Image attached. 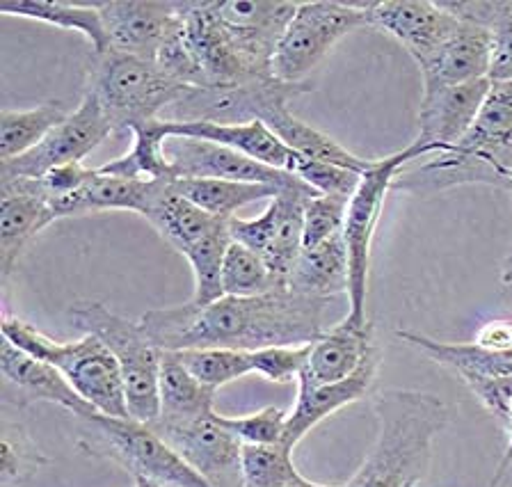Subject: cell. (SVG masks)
<instances>
[{
  "instance_id": "cell-1",
  "label": "cell",
  "mask_w": 512,
  "mask_h": 487,
  "mask_svg": "<svg viewBox=\"0 0 512 487\" xmlns=\"http://www.w3.org/2000/svg\"><path fill=\"white\" fill-rule=\"evenodd\" d=\"M330 300L307 298L277 289L252 298H224L206 307L183 305L151 309L140 316L142 330L160 350L229 348L261 350L272 346H309L325 332Z\"/></svg>"
},
{
  "instance_id": "cell-2",
  "label": "cell",
  "mask_w": 512,
  "mask_h": 487,
  "mask_svg": "<svg viewBox=\"0 0 512 487\" xmlns=\"http://www.w3.org/2000/svg\"><path fill=\"white\" fill-rule=\"evenodd\" d=\"M373 412L375 444L343 487H419L451 414L446 403L430 391L394 387L373 396Z\"/></svg>"
},
{
  "instance_id": "cell-3",
  "label": "cell",
  "mask_w": 512,
  "mask_h": 487,
  "mask_svg": "<svg viewBox=\"0 0 512 487\" xmlns=\"http://www.w3.org/2000/svg\"><path fill=\"white\" fill-rule=\"evenodd\" d=\"M512 170V81L492 83L474 126L458 147L405 167L394 181L398 193L426 197L485 183L508 188Z\"/></svg>"
},
{
  "instance_id": "cell-4",
  "label": "cell",
  "mask_w": 512,
  "mask_h": 487,
  "mask_svg": "<svg viewBox=\"0 0 512 487\" xmlns=\"http://www.w3.org/2000/svg\"><path fill=\"white\" fill-rule=\"evenodd\" d=\"M188 87L158 62L119 51L94 53L87 74V90L96 94L117 138H126L135 126L163 117Z\"/></svg>"
},
{
  "instance_id": "cell-5",
  "label": "cell",
  "mask_w": 512,
  "mask_h": 487,
  "mask_svg": "<svg viewBox=\"0 0 512 487\" xmlns=\"http://www.w3.org/2000/svg\"><path fill=\"white\" fill-rule=\"evenodd\" d=\"M435 156V149L419 138L412 140L405 149L396 154L375 158L371 167L362 174V181L350 197L346 225H343V243L348 250V318L355 323H368L366 300H368V273H371V247L378 229L380 215L387 202V195L394 190L398 174L423 158Z\"/></svg>"
},
{
  "instance_id": "cell-6",
  "label": "cell",
  "mask_w": 512,
  "mask_h": 487,
  "mask_svg": "<svg viewBox=\"0 0 512 487\" xmlns=\"http://www.w3.org/2000/svg\"><path fill=\"white\" fill-rule=\"evenodd\" d=\"M69 316L78 330L99 337L115 355L119 369H122L131 419L154 423L160 417L158 385L163 350L147 337L140 321H128L96 300L76 302L69 309Z\"/></svg>"
},
{
  "instance_id": "cell-7",
  "label": "cell",
  "mask_w": 512,
  "mask_h": 487,
  "mask_svg": "<svg viewBox=\"0 0 512 487\" xmlns=\"http://www.w3.org/2000/svg\"><path fill=\"white\" fill-rule=\"evenodd\" d=\"M80 421L85 437L78 439V449L87 455L110 460L131 471V476L154 478L167 487H213L149 423L106 414H94Z\"/></svg>"
},
{
  "instance_id": "cell-8",
  "label": "cell",
  "mask_w": 512,
  "mask_h": 487,
  "mask_svg": "<svg viewBox=\"0 0 512 487\" xmlns=\"http://www.w3.org/2000/svg\"><path fill=\"white\" fill-rule=\"evenodd\" d=\"M371 3L304 0L277 46L272 76L282 83H304L343 37L371 28Z\"/></svg>"
},
{
  "instance_id": "cell-9",
  "label": "cell",
  "mask_w": 512,
  "mask_h": 487,
  "mask_svg": "<svg viewBox=\"0 0 512 487\" xmlns=\"http://www.w3.org/2000/svg\"><path fill=\"white\" fill-rule=\"evenodd\" d=\"M307 92L311 85L282 83L275 76L236 85L188 87L186 94L165 110L163 119L179 124H268L279 110L288 108V101Z\"/></svg>"
},
{
  "instance_id": "cell-10",
  "label": "cell",
  "mask_w": 512,
  "mask_h": 487,
  "mask_svg": "<svg viewBox=\"0 0 512 487\" xmlns=\"http://www.w3.org/2000/svg\"><path fill=\"white\" fill-rule=\"evenodd\" d=\"M30 353L35 359L53 364L99 414L131 419L122 369L99 337L83 334L76 341H58L42 332L32 339Z\"/></svg>"
},
{
  "instance_id": "cell-11",
  "label": "cell",
  "mask_w": 512,
  "mask_h": 487,
  "mask_svg": "<svg viewBox=\"0 0 512 487\" xmlns=\"http://www.w3.org/2000/svg\"><path fill=\"white\" fill-rule=\"evenodd\" d=\"M396 337L458 375L476 401L508 428L512 414V353H494L476 341H439L412 330H396Z\"/></svg>"
},
{
  "instance_id": "cell-12",
  "label": "cell",
  "mask_w": 512,
  "mask_h": 487,
  "mask_svg": "<svg viewBox=\"0 0 512 487\" xmlns=\"http://www.w3.org/2000/svg\"><path fill=\"white\" fill-rule=\"evenodd\" d=\"M112 135V126L103 113L96 94L85 90L78 108L60 126L46 135L28 154L0 161V179L26 177L42 179L55 167L83 163L92 151L99 149Z\"/></svg>"
},
{
  "instance_id": "cell-13",
  "label": "cell",
  "mask_w": 512,
  "mask_h": 487,
  "mask_svg": "<svg viewBox=\"0 0 512 487\" xmlns=\"http://www.w3.org/2000/svg\"><path fill=\"white\" fill-rule=\"evenodd\" d=\"M188 465L213 487H243V442L224 426L218 412L183 421L149 423Z\"/></svg>"
},
{
  "instance_id": "cell-14",
  "label": "cell",
  "mask_w": 512,
  "mask_h": 487,
  "mask_svg": "<svg viewBox=\"0 0 512 487\" xmlns=\"http://www.w3.org/2000/svg\"><path fill=\"white\" fill-rule=\"evenodd\" d=\"M300 3L291 0H215L236 55L250 78H272V58Z\"/></svg>"
},
{
  "instance_id": "cell-15",
  "label": "cell",
  "mask_w": 512,
  "mask_h": 487,
  "mask_svg": "<svg viewBox=\"0 0 512 487\" xmlns=\"http://www.w3.org/2000/svg\"><path fill=\"white\" fill-rule=\"evenodd\" d=\"M165 156L172 167L174 179H224L243 183H266L286 188L298 181V174L275 170L259 161H252L238 151L197 138H170L165 142Z\"/></svg>"
},
{
  "instance_id": "cell-16",
  "label": "cell",
  "mask_w": 512,
  "mask_h": 487,
  "mask_svg": "<svg viewBox=\"0 0 512 487\" xmlns=\"http://www.w3.org/2000/svg\"><path fill=\"white\" fill-rule=\"evenodd\" d=\"M460 26V17L432 0H373L371 28L389 35L423 65Z\"/></svg>"
},
{
  "instance_id": "cell-17",
  "label": "cell",
  "mask_w": 512,
  "mask_h": 487,
  "mask_svg": "<svg viewBox=\"0 0 512 487\" xmlns=\"http://www.w3.org/2000/svg\"><path fill=\"white\" fill-rule=\"evenodd\" d=\"M110 39V51L158 60L179 17V0H106L96 3Z\"/></svg>"
},
{
  "instance_id": "cell-18",
  "label": "cell",
  "mask_w": 512,
  "mask_h": 487,
  "mask_svg": "<svg viewBox=\"0 0 512 487\" xmlns=\"http://www.w3.org/2000/svg\"><path fill=\"white\" fill-rule=\"evenodd\" d=\"M55 215L42 179H0V273L12 275L16 261L39 231L53 225Z\"/></svg>"
},
{
  "instance_id": "cell-19",
  "label": "cell",
  "mask_w": 512,
  "mask_h": 487,
  "mask_svg": "<svg viewBox=\"0 0 512 487\" xmlns=\"http://www.w3.org/2000/svg\"><path fill=\"white\" fill-rule=\"evenodd\" d=\"M490 87V78H480L474 83L423 92L416 138L435 149V156L458 147L474 126Z\"/></svg>"
},
{
  "instance_id": "cell-20",
  "label": "cell",
  "mask_w": 512,
  "mask_h": 487,
  "mask_svg": "<svg viewBox=\"0 0 512 487\" xmlns=\"http://www.w3.org/2000/svg\"><path fill=\"white\" fill-rule=\"evenodd\" d=\"M492 51V30L460 17L455 33L419 67L423 92L490 78Z\"/></svg>"
},
{
  "instance_id": "cell-21",
  "label": "cell",
  "mask_w": 512,
  "mask_h": 487,
  "mask_svg": "<svg viewBox=\"0 0 512 487\" xmlns=\"http://www.w3.org/2000/svg\"><path fill=\"white\" fill-rule=\"evenodd\" d=\"M0 369H3L5 385L19 394L21 405L53 403L78 419H90L99 414L53 364L23 353L7 339H3V346H0Z\"/></svg>"
},
{
  "instance_id": "cell-22",
  "label": "cell",
  "mask_w": 512,
  "mask_h": 487,
  "mask_svg": "<svg viewBox=\"0 0 512 487\" xmlns=\"http://www.w3.org/2000/svg\"><path fill=\"white\" fill-rule=\"evenodd\" d=\"M380 369V350L375 348L368 355L366 362L359 366L357 373L341 382H332V385L323 387H298V401H295L293 410L288 412L286 430L282 444L295 451L304 437L314 430L320 421L332 417L343 407L362 401L364 396L371 394V389L378 380Z\"/></svg>"
},
{
  "instance_id": "cell-23",
  "label": "cell",
  "mask_w": 512,
  "mask_h": 487,
  "mask_svg": "<svg viewBox=\"0 0 512 487\" xmlns=\"http://www.w3.org/2000/svg\"><path fill=\"white\" fill-rule=\"evenodd\" d=\"M375 348L378 346L373 339V323H355L346 316L311 343L298 387H323L350 378Z\"/></svg>"
},
{
  "instance_id": "cell-24",
  "label": "cell",
  "mask_w": 512,
  "mask_h": 487,
  "mask_svg": "<svg viewBox=\"0 0 512 487\" xmlns=\"http://www.w3.org/2000/svg\"><path fill=\"white\" fill-rule=\"evenodd\" d=\"M142 218L158 231L167 245H172L181 257L202 243L208 234H213L222 222L218 215H211L199 209L186 197H181L172 186V179L154 181V190L147 206H144Z\"/></svg>"
},
{
  "instance_id": "cell-25",
  "label": "cell",
  "mask_w": 512,
  "mask_h": 487,
  "mask_svg": "<svg viewBox=\"0 0 512 487\" xmlns=\"http://www.w3.org/2000/svg\"><path fill=\"white\" fill-rule=\"evenodd\" d=\"M197 138L208 140L215 145H224L238 151L252 161H259L275 170L295 174L300 163V156L291 147H286L277 133L263 122L250 124H208V122H192L179 124L172 122V138Z\"/></svg>"
},
{
  "instance_id": "cell-26",
  "label": "cell",
  "mask_w": 512,
  "mask_h": 487,
  "mask_svg": "<svg viewBox=\"0 0 512 487\" xmlns=\"http://www.w3.org/2000/svg\"><path fill=\"white\" fill-rule=\"evenodd\" d=\"M348 279V250L343 234H336L316 247H302L286 286L307 298L332 300L336 295H348Z\"/></svg>"
},
{
  "instance_id": "cell-27",
  "label": "cell",
  "mask_w": 512,
  "mask_h": 487,
  "mask_svg": "<svg viewBox=\"0 0 512 487\" xmlns=\"http://www.w3.org/2000/svg\"><path fill=\"white\" fill-rule=\"evenodd\" d=\"M154 181H131L106 177L99 170H92V177L78 193L48 202L53 209L55 220L74 218V215L103 213V211H133L142 215L147 206Z\"/></svg>"
},
{
  "instance_id": "cell-28",
  "label": "cell",
  "mask_w": 512,
  "mask_h": 487,
  "mask_svg": "<svg viewBox=\"0 0 512 487\" xmlns=\"http://www.w3.org/2000/svg\"><path fill=\"white\" fill-rule=\"evenodd\" d=\"M3 17H19L46 23V26L80 33L90 42L92 51H110V39L103 26L101 12L96 3H67V0H0Z\"/></svg>"
},
{
  "instance_id": "cell-29",
  "label": "cell",
  "mask_w": 512,
  "mask_h": 487,
  "mask_svg": "<svg viewBox=\"0 0 512 487\" xmlns=\"http://www.w3.org/2000/svg\"><path fill=\"white\" fill-rule=\"evenodd\" d=\"M133 147L124 156L115 158L106 165L96 167L106 177L131 179V181H163L174 179L170 161L165 156V142L172 138L170 119H151L133 129Z\"/></svg>"
},
{
  "instance_id": "cell-30",
  "label": "cell",
  "mask_w": 512,
  "mask_h": 487,
  "mask_svg": "<svg viewBox=\"0 0 512 487\" xmlns=\"http://www.w3.org/2000/svg\"><path fill=\"white\" fill-rule=\"evenodd\" d=\"M160 417L156 421L195 419L215 410V389L188 371L179 353L163 350L160 362Z\"/></svg>"
},
{
  "instance_id": "cell-31",
  "label": "cell",
  "mask_w": 512,
  "mask_h": 487,
  "mask_svg": "<svg viewBox=\"0 0 512 487\" xmlns=\"http://www.w3.org/2000/svg\"><path fill=\"white\" fill-rule=\"evenodd\" d=\"M268 126L277 133V138L284 142L286 147H291L300 158L316 163H327L336 167H346L357 174H364L373 161L359 158L348 151L343 145H339L330 135L314 129V126L302 122L295 117L291 110H279V113L270 119Z\"/></svg>"
},
{
  "instance_id": "cell-32",
  "label": "cell",
  "mask_w": 512,
  "mask_h": 487,
  "mask_svg": "<svg viewBox=\"0 0 512 487\" xmlns=\"http://www.w3.org/2000/svg\"><path fill=\"white\" fill-rule=\"evenodd\" d=\"M172 186L181 197H186L199 209L231 220L245 206L263 202L279 193V188L266 183H243L224 179H172Z\"/></svg>"
},
{
  "instance_id": "cell-33",
  "label": "cell",
  "mask_w": 512,
  "mask_h": 487,
  "mask_svg": "<svg viewBox=\"0 0 512 487\" xmlns=\"http://www.w3.org/2000/svg\"><path fill=\"white\" fill-rule=\"evenodd\" d=\"M446 10L492 30V83L512 81V0H442Z\"/></svg>"
},
{
  "instance_id": "cell-34",
  "label": "cell",
  "mask_w": 512,
  "mask_h": 487,
  "mask_svg": "<svg viewBox=\"0 0 512 487\" xmlns=\"http://www.w3.org/2000/svg\"><path fill=\"white\" fill-rule=\"evenodd\" d=\"M69 117L62 101H46L30 110H3L0 115V161L28 154Z\"/></svg>"
},
{
  "instance_id": "cell-35",
  "label": "cell",
  "mask_w": 512,
  "mask_h": 487,
  "mask_svg": "<svg viewBox=\"0 0 512 487\" xmlns=\"http://www.w3.org/2000/svg\"><path fill=\"white\" fill-rule=\"evenodd\" d=\"M222 289L224 295L234 298H252L282 289L272 277L268 263L250 247L231 241L222 263Z\"/></svg>"
},
{
  "instance_id": "cell-36",
  "label": "cell",
  "mask_w": 512,
  "mask_h": 487,
  "mask_svg": "<svg viewBox=\"0 0 512 487\" xmlns=\"http://www.w3.org/2000/svg\"><path fill=\"white\" fill-rule=\"evenodd\" d=\"M240 469L243 487H288L302 478L284 444H245Z\"/></svg>"
},
{
  "instance_id": "cell-37",
  "label": "cell",
  "mask_w": 512,
  "mask_h": 487,
  "mask_svg": "<svg viewBox=\"0 0 512 487\" xmlns=\"http://www.w3.org/2000/svg\"><path fill=\"white\" fill-rule=\"evenodd\" d=\"M179 357L188 371L202 385L218 391L229 382L243 380L254 373L252 350H229V348H204V350H181Z\"/></svg>"
},
{
  "instance_id": "cell-38",
  "label": "cell",
  "mask_w": 512,
  "mask_h": 487,
  "mask_svg": "<svg viewBox=\"0 0 512 487\" xmlns=\"http://www.w3.org/2000/svg\"><path fill=\"white\" fill-rule=\"evenodd\" d=\"M48 465L46 455L32 444L26 430L16 423H5L3 428V460H0V485H21L32 471Z\"/></svg>"
},
{
  "instance_id": "cell-39",
  "label": "cell",
  "mask_w": 512,
  "mask_h": 487,
  "mask_svg": "<svg viewBox=\"0 0 512 487\" xmlns=\"http://www.w3.org/2000/svg\"><path fill=\"white\" fill-rule=\"evenodd\" d=\"M350 197L316 195L304 206V247H316L341 234L346 225Z\"/></svg>"
},
{
  "instance_id": "cell-40",
  "label": "cell",
  "mask_w": 512,
  "mask_h": 487,
  "mask_svg": "<svg viewBox=\"0 0 512 487\" xmlns=\"http://www.w3.org/2000/svg\"><path fill=\"white\" fill-rule=\"evenodd\" d=\"M311 353L309 346H272L252 350L254 373L259 378L275 382V385H288V382H298L304 371Z\"/></svg>"
},
{
  "instance_id": "cell-41",
  "label": "cell",
  "mask_w": 512,
  "mask_h": 487,
  "mask_svg": "<svg viewBox=\"0 0 512 487\" xmlns=\"http://www.w3.org/2000/svg\"><path fill=\"white\" fill-rule=\"evenodd\" d=\"M220 419L243 444H282L288 412L270 405L259 412L245 414V417H224L220 414Z\"/></svg>"
},
{
  "instance_id": "cell-42",
  "label": "cell",
  "mask_w": 512,
  "mask_h": 487,
  "mask_svg": "<svg viewBox=\"0 0 512 487\" xmlns=\"http://www.w3.org/2000/svg\"><path fill=\"white\" fill-rule=\"evenodd\" d=\"M295 174H298L304 183H309L316 193L339 195V197L355 195L359 181H362V174L346 170V167L307 161V158H300Z\"/></svg>"
},
{
  "instance_id": "cell-43",
  "label": "cell",
  "mask_w": 512,
  "mask_h": 487,
  "mask_svg": "<svg viewBox=\"0 0 512 487\" xmlns=\"http://www.w3.org/2000/svg\"><path fill=\"white\" fill-rule=\"evenodd\" d=\"M90 177H92V170L90 167H85L83 163H69L62 167H55V170L46 174V177H42L48 202H55V199L78 193Z\"/></svg>"
},
{
  "instance_id": "cell-44",
  "label": "cell",
  "mask_w": 512,
  "mask_h": 487,
  "mask_svg": "<svg viewBox=\"0 0 512 487\" xmlns=\"http://www.w3.org/2000/svg\"><path fill=\"white\" fill-rule=\"evenodd\" d=\"M474 341L494 353H512V321L499 318V321L485 323L476 332Z\"/></svg>"
},
{
  "instance_id": "cell-45",
  "label": "cell",
  "mask_w": 512,
  "mask_h": 487,
  "mask_svg": "<svg viewBox=\"0 0 512 487\" xmlns=\"http://www.w3.org/2000/svg\"><path fill=\"white\" fill-rule=\"evenodd\" d=\"M506 430H508V446H506V453H503L499 467H496V474L492 476V481H490V485H487V487H499L503 478H506L510 465H512V414H510V423H508Z\"/></svg>"
},
{
  "instance_id": "cell-46",
  "label": "cell",
  "mask_w": 512,
  "mask_h": 487,
  "mask_svg": "<svg viewBox=\"0 0 512 487\" xmlns=\"http://www.w3.org/2000/svg\"><path fill=\"white\" fill-rule=\"evenodd\" d=\"M506 190H510V193H512V170H510L508 188ZM501 282L506 284V286H512V243H510L508 257H506V261H503V266H501Z\"/></svg>"
},
{
  "instance_id": "cell-47",
  "label": "cell",
  "mask_w": 512,
  "mask_h": 487,
  "mask_svg": "<svg viewBox=\"0 0 512 487\" xmlns=\"http://www.w3.org/2000/svg\"><path fill=\"white\" fill-rule=\"evenodd\" d=\"M133 487H167L163 483L154 481V478H147V476H133Z\"/></svg>"
},
{
  "instance_id": "cell-48",
  "label": "cell",
  "mask_w": 512,
  "mask_h": 487,
  "mask_svg": "<svg viewBox=\"0 0 512 487\" xmlns=\"http://www.w3.org/2000/svg\"><path fill=\"white\" fill-rule=\"evenodd\" d=\"M288 487H343V485H323V483H314V481H309V478H298V481L295 483H291Z\"/></svg>"
}]
</instances>
